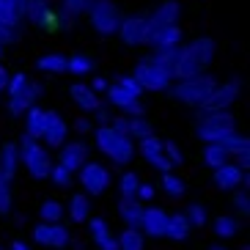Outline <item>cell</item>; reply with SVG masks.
<instances>
[{
  "label": "cell",
  "instance_id": "ab89813d",
  "mask_svg": "<svg viewBox=\"0 0 250 250\" xmlns=\"http://www.w3.org/2000/svg\"><path fill=\"white\" fill-rule=\"evenodd\" d=\"M66 72H72V74H88V72H94V61L88 58V55H69V61H66Z\"/></svg>",
  "mask_w": 250,
  "mask_h": 250
},
{
  "label": "cell",
  "instance_id": "7bdbcfd3",
  "mask_svg": "<svg viewBox=\"0 0 250 250\" xmlns=\"http://www.w3.org/2000/svg\"><path fill=\"white\" fill-rule=\"evenodd\" d=\"M47 179H50V182L55 184V187H69L74 176H72V173H69L66 168H61L58 162H55V165H52V168H50V176H47Z\"/></svg>",
  "mask_w": 250,
  "mask_h": 250
},
{
  "label": "cell",
  "instance_id": "681fc988",
  "mask_svg": "<svg viewBox=\"0 0 250 250\" xmlns=\"http://www.w3.org/2000/svg\"><path fill=\"white\" fill-rule=\"evenodd\" d=\"M17 39H20L17 33H11V30H6L3 25H0V47H6V44H14Z\"/></svg>",
  "mask_w": 250,
  "mask_h": 250
},
{
  "label": "cell",
  "instance_id": "603a6c76",
  "mask_svg": "<svg viewBox=\"0 0 250 250\" xmlns=\"http://www.w3.org/2000/svg\"><path fill=\"white\" fill-rule=\"evenodd\" d=\"M69 94H72L74 104H77L83 113H94L96 107H102V104H99V96H96L85 83H74L72 88H69Z\"/></svg>",
  "mask_w": 250,
  "mask_h": 250
},
{
  "label": "cell",
  "instance_id": "277c9868",
  "mask_svg": "<svg viewBox=\"0 0 250 250\" xmlns=\"http://www.w3.org/2000/svg\"><path fill=\"white\" fill-rule=\"evenodd\" d=\"M129 77H132V80L140 85V91H168L170 83H173V72L162 69L154 58L138 61Z\"/></svg>",
  "mask_w": 250,
  "mask_h": 250
},
{
  "label": "cell",
  "instance_id": "5b68a950",
  "mask_svg": "<svg viewBox=\"0 0 250 250\" xmlns=\"http://www.w3.org/2000/svg\"><path fill=\"white\" fill-rule=\"evenodd\" d=\"M236 132V118L231 113H209V116H201L195 121V138L206 143H217L226 135Z\"/></svg>",
  "mask_w": 250,
  "mask_h": 250
},
{
  "label": "cell",
  "instance_id": "cb8c5ba5",
  "mask_svg": "<svg viewBox=\"0 0 250 250\" xmlns=\"http://www.w3.org/2000/svg\"><path fill=\"white\" fill-rule=\"evenodd\" d=\"M148 47H151L154 52L170 50V47H182V28H179V25H170V28L160 30V33L148 42Z\"/></svg>",
  "mask_w": 250,
  "mask_h": 250
},
{
  "label": "cell",
  "instance_id": "4fadbf2b",
  "mask_svg": "<svg viewBox=\"0 0 250 250\" xmlns=\"http://www.w3.org/2000/svg\"><path fill=\"white\" fill-rule=\"evenodd\" d=\"M69 126L63 121V116L55 110H44V129H42V140H44L50 148H61L66 143Z\"/></svg>",
  "mask_w": 250,
  "mask_h": 250
},
{
  "label": "cell",
  "instance_id": "f5cc1de1",
  "mask_svg": "<svg viewBox=\"0 0 250 250\" xmlns=\"http://www.w3.org/2000/svg\"><path fill=\"white\" fill-rule=\"evenodd\" d=\"M96 248L99 250H118V239L116 236H107V239H104L102 245H96Z\"/></svg>",
  "mask_w": 250,
  "mask_h": 250
},
{
  "label": "cell",
  "instance_id": "f546056e",
  "mask_svg": "<svg viewBox=\"0 0 250 250\" xmlns=\"http://www.w3.org/2000/svg\"><path fill=\"white\" fill-rule=\"evenodd\" d=\"M116 239H118V250H146V236L135 228H124Z\"/></svg>",
  "mask_w": 250,
  "mask_h": 250
},
{
  "label": "cell",
  "instance_id": "6f0895ef",
  "mask_svg": "<svg viewBox=\"0 0 250 250\" xmlns=\"http://www.w3.org/2000/svg\"><path fill=\"white\" fill-rule=\"evenodd\" d=\"M206 250H231V248H226V245H209Z\"/></svg>",
  "mask_w": 250,
  "mask_h": 250
},
{
  "label": "cell",
  "instance_id": "ba28073f",
  "mask_svg": "<svg viewBox=\"0 0 250 250\" xmlns=\"http://www.w3.org/2000/svg\"><path fill=\"white\" fill-rule=\"evenodd\" d=\"M239 94H242V80H239V77L214 85V91L206 96V102L201 104V116H209V113H228L231 104L239 99Z\"/></svg>",
  "mask_w": 250,
  "mask_h": 250
},
{
  "label": "cell",
  "instance_id": "9f6ffc18",
  "mask_svg": "<svg viewBox=\"0 0 250 250\" xmlns=\"http://www.w3.org/2000/svg\"><path fill=\"white\" fill-rule=\"evenodd\" d=\"M8 250H33V248H28V245H25L22 239H14V242L8 245Z\"/></svg>",
  "mask_w": 250,
  "mask_h": 250
},
{
  "label": "cell",
  "instance_id": "7dc6e473",
  "mask_svg": "<svg viewBox=\"0 0 250 250\" xmlns=\"http://www.w3.org/2000/svg\"><path fill=\"white\" fill-rule=\"evenodd\" d=\"M154 195H157V190L151 187V184H143V182H140V187H138V195H135V198H138L140 204H146V201H154Z\"/></svg>",
  "mask_w": 250,
  "mask_h": 250
},
{
  "label": "cell",
  "instance_id": "11a10c76",
  "mask_svg": "<svg viewBox=\"0 0 250 250\" xmlns=\"http://www.w3.org/2000/svg\"><path fill=\"white\" fill-rule=\"evenodd\" d=\"M6 83H8V72H6V66L0 63V91H6Z\"/></svg>",
  "mask_w": 250,
  "mask_h": 250
},
{
  "label": "cell",
  "instance_id": "484cf974",
  "mask_svg": "<svg viewBox=\"0 0 250 250\" xmlns=\"http://www.w3.org/2000/svg\"><path fill=\"white\" fill-rule=\"evenodd\" d=\"M66 61L69 55H61V52H47L36 61V69L39 72H47V74H63L66 72Z\"/></svg>",
  "mask_w": 250,
  "mask_h": 250
},
{
  "label": "cell",
  "instance_id": "ffe728a7",
  "mask_svg": "<svg viewBox=\"0 0 250 250\" xmlns=\"http://www.w3.org/2000/svg\"><path fill=\"white\" fill-rule=\"evenodd\" d=\"M192 228L184 217V212H168V223H165V239H173V242H184L190 239Z\"/></svg>",
  "mask_w": 250,
  "mask_h": 250
},
{
  "label": "cell",
  "instance_id": "30bf717a",
  "mask_svg": "<svg viewBox=\"0 0 250 250\" xmlns=\"http://www.w3.org/2000/svg\"><path fill=\"white\" fill-rule=\"evenodd\" d=\"M179 14H182V6H179L176 0H162V3L154 8V11H151V14H146V17H148V25H146V44L157 36V33H160V30L170 28V25H176Z\"/></svg>",
  "mask_w": 250,
  "mask_h": 250
},
{
  "label": "cell",
  "instance_id": "8992f818",
  "mask_svg": "<svg viewBox=\"0 0 250 250\" xmlns=\"http://www.w3.org/2000/svg\"><path fill=\"white\" fill-rule=\"evenodd\" d=\"M17 151H20V162L25 165V170H28L33 179H47L50 176L52 160H50V154H47L44 148H42L39 140H33V138L25 135L22 143L17 146Z\"/></svg>",
  "mask_w": 250,
  "mask_h": 250
},
{
  "label": "cell",
  "instance_id": "2e32d148",
  "mask_svg": "<svg viewBox=\"0 0 250 250\" xmlns=\"http://www.w3.org/2000/svg\"><path fill=\"white\" fill-rule=\"evenodd\" d=\"M248 182H250V176L242 173L234 162H226L220 168H214V184H217L223 192H234L236 187H248Z\"/></svg>",
  "mask_w": 250,
  "mask_h": 250
},
{
  "label": "cell",
  "instance_id": "7402d4cb",
  "mask_svg": "<svg viewBox=\"0 0 250 250\" xmlns=\"http://www.w3.org/2000/svg\"><path fill=\"white\" fill-rule=\"evenodd\" d=\"M143 209L146 206L140 204V201H118V217H121V223H124L126 228H135V231H140V223H143Z\"/></svg>",
  "mask_w": 250,
  "mask_h": 250
},
{
  "label": "cell",
  "instance_id": "4dcf8cb0",
  "mask_svg": "<svg viewBox=\"0 0 250 250\" xmlns=\"http://www.w3.org/2000/svg\"><path fill=\"white\" fill-rule=\"evenodd\" d=\"M85 223H88V239H91L94 245H102L107 236H113L107 220H104V217H99V214H96V217H88Z\"/></svg>",
  "mask_w": 250,
  "mask_h": 250
},
{
  "label": "cell",
  "instance_id": "9a60e30c",
  "mask_svg": "<svg viewBox=\"0 0 250 250\" xmlns=\"http://www.w3.org/2000/svg\"><path fill=\"white\" fill-rule=\"evenodd\" d=\"M165 223H168V209L165 206H146L140 234L151 236V239H165Z\"/></svg>",
  "mask_w": 250,
  "mask_h": 250
},
{
  "label": "cell",
  "instance_id": "5bb4252c",
  "mask_svg": "<svg viewBox=\"0 0 250 250\" xmlns=\"http://www.w3.org/2000/svg\"><path fill=\"white\" fill-rule=\"evenodd\" d=\"M88 162V146L85 143H80V140H74V143H63L58 151V165L61 168H66L69 173H77V170L83 168Z\"/></svg>",
  "mask_w": 250,
  "mask_h": 250
},
{
  "label": "cell",
  "instance_id": "83f0119b",
  "mask_svg": "<svg viewBox=\"0 0 250 250\" xmlns=\"http://www.w3.org/2000/svg\"><path fill=\"white\" fill-rule=\"evenodd\" d=\"M42 129H44V110L39 107H30L25 113V135L33 140H42Z\"/></svg>",
  "mask_w": 250,
  "mask_h": 250
},
{
  "label": "cell",
  "instance_id": "c3c4849f",
  "mask_svg": "<svg viewBox=\"0 0 250 250\" xmlns=\"http://www.w3.org/2000/svg\"><path fill=\"white\" fill-rule=\"evenodd\" d=\"M63 6H66V14L69 17H77L85 8V0H63Z\"/></svg>",
  "mask_w": 250,
  "mask_h": 250
},
{
  "label": "cell",
  "instance_id": "f35d334b",
  "mask_svg": "<svg viewBox=\"0 0 250 250\" xmlns=\"http://www.w3.org/2000/svg\"><path fill=\"white\" fill-rule=\"evenodd\" d=\"M14 209V192H11V182L0 176V217H8Z\"/></svg>",
  "mask_w": 250,
  "mask_h": 250
},
{
  "label": "cell",
  "instance_id": "e575fe53",
  "mask_svg": "<svg viewBox=\"0 0 250 250\" xmlns=\"http://www.w3.org/2000/svg\"><path fill=\"white\" fill-rule=\"evenodd\" d=\"M138 187H140V176L135 170H126L124 176H121V182H118V192H121L124 201H138L135 198L138 195Z\"/></svg>",
  "mask_w": 250,
  "mask_h": 250
},
{
  "label": "cell",
  "instance_id": "52a82bcc",
  "mask_svg": "<svg viewBox=\"0 0 250 250\" xmlns=\"http://www.w3.org/2000/svg\"><path fill=\"white\" fill-rule=\"evenodd\" d=\"M83 11H88V22L99 36H113L121 25V14L113 0H94Z\"/></svg>",
  "mask_w": 250,
  "mask_h": 250
},
{
  "label": "cell",
  "instance_id": "f6af8a7d",
  "mask_svg": "<svg viewBox=\"0 0 250 250\" xmlns=\"http://www.w3.org/2000/svg\"><path fill=\"white\" fill-rule=\"evenodd\" d=\"M162 151L168 154L170 165H182V162H184V154H182V148H179L176 143H173V140H165V143H162Z\"/></svg>",
  "mask_w": 250,
  "mask_h": 250
},
{
  "label": "cell",
  "instance_id": "7c38bea8",
  "mask_svg": "<svg viewBox=\"0 0 250 250\" xmlns=\"http://www.w3.org/2000/svg\"><path fill=\"white\" fill-rule=\"evenodd\" d=\"M146 25H148L146 14H132L126 20H121L116 33L121 36V42L126 47H138V44H146Z\"/></svg>",
  "mask_w": 250,
  "mask_h": 250
},
{
  "label": "cell",
  "instance_id": "9c48e42d",
  "mask_svg": "<svg viewBox=\"0 0 250 250\" xmlns=\"http://www.w3.org/2000/svg\"><path fill=\"white\" fill-rule=\"evenodd\" d=\"M30 236H33L36 245H42L47 250H66L72 245V234L63 223H36Z\"/></svg>",
  "mask_w": 250,
  "mask_h": 250
},
{
  "label": "cell",
  "instance_id": "d6a6232c",
  "mask_svg": "<svg viewBox=\"0 0 250 250\" xmlns=\"http://www.w3.org/2000/svg\"><path fill=\"white\" fill-rule=\"evenodd\" d=\"M223 146V151H226L228 157H236V154H245L248 151V138L245 135H239V132H231V135H226L223 140H217Z\"/></svg>",
  "mask_w": 250,
  "mask_h": 250
},
{
  "label": "cell",
  "instance_id": "f1b7e54d",
  "mask_svg": "<svg viewBox=\"0 0 250 250\" xmlns=\"http://www.w3.org/2000/svg\"><path fill=\"white\" fill-rule=\"evenodd\" d=\"M63 214H66V209H63V204L55 201V198L42 201V206H39V217H42V223H61L63 220Z\"/></svg>",
  "mask_w": 250,
  "mask_h": 250
},
{
  "label": "cell",
  "instance_id": "94428289",
  "mask_svg": "<svg viewBox=\"0 0 250 250\" xmlns=\"http://www.w3.org/2000/svg\"><path fill=\"white\" fill-rule=\"evenodd\" d=\"M0 250H8V248H3V245H0Z\"/></svg>",
  "mask_w": 250,
  "mask_h": 250
},
{
  "label": "cell",
  "instance_id": "3957f363",
  "mask_svg": "<svg viewBox=\"0 0 250 250\" xmlns=\"http://www.w3.org/2000/svg\"><path fill=\"white\" fill-rule=\"evenodd\" d=\"M214 85H217V80H214L212 74H198V77L179 80L176 85L170 88V94H173L176 102L187 104V107H201V104L206 102V96L214 91Z\"/></svg>",
  "mask_w": 250,
  "mask_h": 250
},
{
  "label": "cell",
  "instance_id": "d4e9b609",
  "mask_svg": "<svg viewBox=\"0 0 250 250\" xmlns=\"http://www.w3.org/2000/svg\"><path fill=\"white\" fill-rule=\"evenodd\" d=\"M66 214L72 223H85L91 214V204H88V195L85 192H72L69 198V206H66Z\"/></svg>",
  "mask_w": 250,
  "mask_h": 250
},
{
  "label": "cell",
  "instance_id": "e0dca14e",
  "mask_svg": "<svg viewBox=\"0 0 250 250\" xmlns=\"http://www.w3.org/2000/svg\"><path fill=\"white\" fill-rule=\"evenodd\" d=\"M39 94H42V85L39 83H28L20 94L8 99V116H25L30 107H36Z\"/></svg>",
  "mask_w": 250,
  "mask_h": 250
},
{
  "label": "cell",
  "instance_id": "8fae6325",
  "mask_svg": "<svg viewBox=\"0 0 250 250\" xmlns=\"http://www.w3.org/2000/svg\"><path fill=\"white\" fill-rule=\"evenodd\" d=\"M80 184L83 190L88 192V195H104L107 187H110V170L99 165V162H85L80 168Z\"/></svg>",
  "mask_w": 250,
  "mask_h": 250
},
{
  "label": "cell",
  "instance_id": "ac0fdd59",
  "mask_svg": "<svg viewBox=\"0 0 250 250\" xmlns=\"http://www.w3.org/2000/svg\"><path fill=\"white\" fill-rule=\"evenodd\" d=\"M25 17H28V11L17 0H0V25L6 30H11V33L20 36V28H22Z\"/></svg>",
  "mask_w": 250,
  "mask_h": 250
},
{
  "label": "cell",
  "instance_id": "d6986e66",
  "mask_svg": "<svg viewBox=\"0 0 250 250\" xmlns=\"http://www.w3.org/2000/svg\"><path fill=\"white\" fill-rule=\"evenodd\" d=\"M212 231L220 242H228V239H236V236H239L242 223H239V217H234V214H217L212 220Z\"/></svg>",
  "mask_w": 250,
  "mask_h": 250
},
{
  "label": "cell",
  "instance_id": "836d02e7",
  "mask_svg": "<svg viewBox=\"0 0 250 250\" xmlns=\"http://www.w3.org/2000/svg\"><path fill=\"white\" fill-rule=\"evenodd\" d=\"M107 99H110V104L116 107V110H121V113H124V110H126V104H129V102H135L138 96H132L126 88H121L118 83H113V85H107Z\"/></svg>",
  "mask_w": 250,
  "mask_h": 250
},
{
  "label": "cell",
  "instance_id": "816d5d0a",
  "mask_svg": "<svg viewBox=\"0 0 250 250\" xmlns=\"http://www.w3.org/2000/svg\"><path fill=\"white\" fill-rule=\"evenodd\" d=\"M74 129H77V132H94V124H91L88 118H77V124H74Z\"/></svg>",
  "mask_w": 250,
  "mask_h": 250
},
{
  "label": "cell",
  "instance_id": "1f68e13d",
  "mask_svg": "<svg viewBox=\"0 0 250 250\" xmlns=\"http://www.w3.org/2000/svg\"><path fill=\"white\" fill-rule=\"evenodd\" d=\"M160 187H162V192H165L168 198H182L184 192H187V184H184L176 173H162V176H160Z\"/></svg>",
  "mask_w": 250,
  "mask_h": 250
},
{
  "label": "cell",
  "instance_id": "8d00e7d4",
  "mask_svg": "<svg viewBox=\"0 0 250 250\" xmlns=\"http://www.w3.org/2000/svg\"><path fill=\"white\" fill-rule=\"evenodd\" d=\"M204 162L214 170V168H220V165H226V162H228V154L223 151L220 143H206V148H204Z\"/></svg>",
  "mask_w": 250,
  "mask_h": 250
},
{
  "label": "cell",
  "instance_id": "b9f144b4",
  "mask_svg": "<svg viewBox=\"0 0 250 250\" xmlns=\"http://www.w3.org/2000/svg\"><path fill=\"white\" fill-rule=\"evenodd\" d=\"M179 50H182V47H170V50L154 52L151 58H154L162 69H168V72H173V66H176V61H179Z\"/></svg>",
  "mask_w": 250,
  "mask_h": 250
},
{
  "label": "cell",
  "instance_id": "f907efd6",
  "mask_svg": "<svg viewBox=\"0 0 250 250\" xmlns=\"http://www.w3.org/2000/svg\"><path fill=\"white\" fill-rule=\"evenodd\" d=\"M88 88L94 91V94H102V91H107V80H104V77H94Z\"/></svg>",
  "mask_w": 250,
  "mask_h": 250
},
{
  "label": "cell",
  "instance_id": "74e56055",
  "mask_svg": "<svg viewBox=\"0 0 250 250\" xmlns=\"http://www.w3.org/2000/svg\"><path fill=\"white\" fill-rule=\"evenodd\" d=\"M231 204H234V217L245 220V217L250 214V190H248V187L236 190L234 195H231Z\"/></svg>",
  "mask_w": 250,
  "mask_h": 250
},
{
  "label": "cell",
  "instance_id": "60d3db41",
  "mask_svg": "<svg viewBox=\"0 0 250 250\" xmlns=\"http://www.w3.org/2000/svg\"><path fill=\"white\" fill-rule=\"evenodd\" d=\"M126 135L135 140H143L151 135V124H148L146 118H126Z\"/></svg>",
  "mask_w": 250,
  "mask_h": 250
},
{
  "label": "cell",
  "instance_id": "db71d44e",
  "mask_svg": "<svg viewBox=\"0 0 250 250\" xmlns=\"http://www.w3.org/2000/svg\"><path fill=\"white\" fill-rule=\"evenodd\" d=\"M94 116H96V121H102V124H110V113L104 110V107H96Z\"/></svg>",
  "mask_w": 250,
  "mask_h": 250
},
{
  "label": "cell",
  "instance_id": "44dd1931",
  "mask_svg": "<svg viewBox=\"0 0 250 250\" xmlns=\"http://www.w3.org/2000/svg\"><path fill=\"white\" fill-rule=\"evenodd\" d=\"M17 168H20V151H17V146L11 140H6L0 146V176L8 179V182H14Z\"/></svg>",
  "mask_w": 250,
  "mask_h": 250
},
{
  "label": "cell",
  "instance_id": "7a4b0ae2",
  "mask_svg": "<svg viewBox=\"0 0 250 250\" xmlns=\"http://www.w3.org/2000/svg\"><path fill=\"white\" fill-rule=\"evenodd\" d=\"M94 143L104 157H110L116 165H129L135 157V143L129 135H118L110 126H99L94 129Z\"/></svg>",
  "mask_w": 250,
  "mask_h": 250
},
{
  "label": "cell",
  "instance_id": "ee69618b",
  "mask_svg": "<svg viewBox=\"0 0 250 250\" xmlns=\"http://www.w3.org/2000/svg\"><path fill=\"white\" fill-rule=\"evenodd\" d=\"M28 85V77H25V72H17V74H8V83H6V91H8V99L11 96H17L20 91Z\"/></svg>",
  "mask_w": 250,
  "mask_h": 250
},
{
  "label": "cell",
  "instance_id": "4316f807",
  "mask_svg": "<svg viewBox=\"0 0 250 250\" xmlns=\"http://www.w3.org/2000/svg\"><path fill=\"white\" fill-rule=\"evenodd\" d=\"M138 143H140V154H143V160H146L148 165H154L157 160L165 157V151H162V140L157 138V135H148V138L138 140Z\"/></svg>",
  "mask_w": 250,
  "mask_h": 250
},
{
  "label": "cell",
  "instance_id": "91938a15",
  "mask_svg": "<svg viewBox=\"0 0 250 250\" xmlns=\"http://www.w3.org/2000/svg\"><path fill=\"white\" fill-rule=\"evenodd\" d=\"M0 61H3V47H0Z\"/></svg>",
  "mask_w": 250,
  "mask_h": 250
},
{
  "label": "cell",
  "instance_id": "d590c367",
  "mask_svg": "<svg viewBox=\"0 0 250 250\" xmlns=\"http://www.w3.org/2000/svg\"><path fill=\"white\" fill-rule=\"evenodd\" d=\"M184 217H187V223H190V228H204L206 223H209V212H206L204 204H190L187 209H184Z\"/></svg>",
  "mask_w": 250,
  "mask_h": 250
},
{
  "label": "cell",
  "instance_id": "6da1fadb",
  "mask_svg": "<svg viewBox=\"0 0 250 250\" xmlns=\"http://www.w3.org/2000/svg\"><path fill=\"white\" fill-rule=\"evenodd\" d=\"M212 58H214V39L212 36L192 39L190 44H184L182 50H179V61H176V66H173V77L187 80V77L206 74Z\"/></svg>",
  "mask_w": 250,
  "mask_h": 250
},
{
  "label": "cell",
  "instance_id": "bcb514c9",
  "mask_svg": "<svg viewBox=\"0 0 250 250\" xmlns=\"http://www.w3.org/2000/svg\"><path fill=\"white\" fill-rule=\"evenodd\" d=\"M118 85H121V88H126V91H129V94H132V96H138V99H140V94H143V91H140V85H138V83H135L132 80V77H129V74H126V77H118Z\"/></svg>",
  "mask_w": 250,
  "mask_h": 250
},
{
  "label": "cell",
  "instance_id": "680465c9",
  "mask_svg": "<svg viewBox=\"0 0 250 250\" xmlns=\"http://www.w3.org/2000/svg\"><path fill=\"white\" fill-rule=\"evenodd\" d=\"M17 3H20V6H22L25 11H28V0H17Z\"/></svg>",
  "mask_w": 250,
  "mask_h": 250
}]
</instances>
